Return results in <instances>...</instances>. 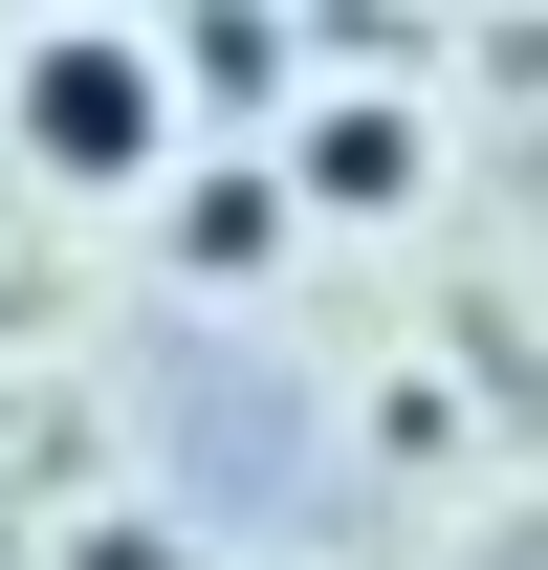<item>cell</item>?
Masks as SVG:
<instances>
[{
  "mask_svg": "<svg viewBox=\"0 0 548 570\" xmlns=\"http://www.w3.org/2000/svg\"><path fill=\"white\" fill-rule=\"evenodd\" d=\"M22 132L67 154V176H133L154 154V67L133 45H45V67H22Z\"/></svg>",
  "mask_w": 548,
  "mask_h": 570,
  "instance_id": "6da1fadb",
  "label": "cell"
}]
</instances>
